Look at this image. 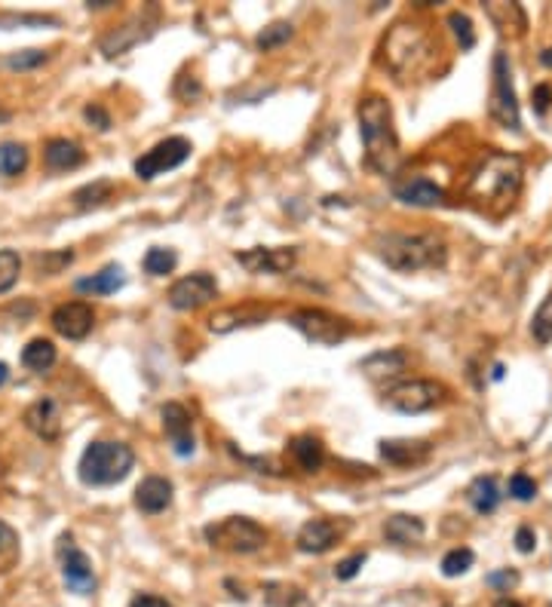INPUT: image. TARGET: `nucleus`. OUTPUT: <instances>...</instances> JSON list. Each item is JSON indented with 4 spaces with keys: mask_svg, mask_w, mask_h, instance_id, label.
I'll list each match as a JSON object with an SVG mask.
<instances>
[{
    "mask_svg": "<svg viewBox=\"0 0 552 607\" xmlns=\"http://www.w3.org/2000/svg\"><path fill=\"white\" fill-rule=\"evenodd\" d=\"M521 175H525V169H521V160L516 154L491 151L469 172L467 197L476 200L485 209H491V212H503V209H510L519 197Z\"/></svg>",
    "mask_w": 552,
    "mask_h": 607,
    "instance_id": "obj_1",
    "label": "nucleus"
},
{
    "mask_svg": "<svg viewBox=\"0 0 552 607\" xmlns=\"http://www.w3.org/2000/svg\"><path fill=\"white\" fill-rule=\"evenodd\" d=\"M360 117V135L365 145V163L378 172V175H393L402 163L399 135L393 126V108L384 95H365L356 108Z\"/></svg>",
    "mask_w": 552,
    "mask_h": 607,
    "instance_id": "obj_2",
    "label": "nucleus"
},
{
    "mask_svg": "<svg viewBox=\"0 0 552 607\" xmlns=\"http://www.w3.org/2000/svg\"><path fill=\"white\" fill-rule=\"evenodd\" d=\"M375 252L396 273L442 270L449 261V245L436 234H384L375 239Z\"/></svg>",
    "mask_w": 552,
    "mask_h": 607,
    "instance_id": "obj_3",
    "label": "nucleus"
},
{
    "mask_svg": "<svg viewBox=\"0 0 552 607\" xmlns=\"http://www.w3.org/2000/svg\"><path fill=\"white\" fill-rule=\"evenodd\" d=\"M436 58V40L423 25L399 22L384 37V62L399 80H412Z\"/></svg>",
    "mask_w": 552,
    "mask_h": 607,
    "instance_id": "obj_4",
    "label": "nucleus"
},
{
    "mask_svg": "<svg viewBox=\"0 0 552 607\" xmlns=\"http://www.w3.org/2000/svg\"><path fill=\"white\" fill-rule=\"evenodd\" d=\"M136 467V454L123 442H89L80 454L77 476L89 488H104V485H117Z\"/></svg>",
    "mask_w": 552,
    "mask_h": 607,
    "instance_id": "obj_5",
    "label": "nucleus"
},
{
    "mask_svg": "<svg viewBox=\"0 0 552 607\" xmlns=\"http://www.w3.org/2000/svg\"><path fill=\"white\" fill-rule=\"evenodd\" d=\"M203 534L209 540V546L234 552V556H249V552L264 549L267 543V531L261 528L258 522L245 519V515H227V519L221 522L206 524Z\"/></svg>",
    "mask_w": 552,
    "mask_h": 607,
    "instance_id": "obj_6",
    "label": "nucleus"
},
{
    "mask_svg": "<svg viewBox=\"0 0 552 607\" xmlns=\"http://www.w3.org/2000/svg\"><path fill=\"white\" fill-rule=\"evenodd\" d=\"M289 326L295 332H301L310 344H319V347H334V344L347 341L350 337V322L334 317L328 310H319V307H301L289 317Z\"/></svg>",
    "mask_w": 552,
    "mask_h": 607,
    "instance_id": "obj_7",
    "label": "nucleus"
},
{
    "mask_svg": "<svg viewBox=\"0 0 552 607\" xmlns=\"http://www.w3.org/2000/svg\"><path fill=\"white\" fill-rule=\"evenodd\" d=\"M488 111L497 123L506 126V129H519L521 126L516 86H512V67H510L506 52H497L494 65H491V104H488Z\"/></svg>",
    "mask_w": 552,
    "mask_h": 607,
    "instance_id": "obj_8",
    "label": "nucleus"
},
{
    "mask_svg": "<svg viewBox=\"0 0 552 607\" xmlns=\"http://www.w3.org/2000/svg\"><path fill=\"white\" fill-rule=\"evenodd\" d=\"M384 402L402 415H421V411H430L445 402V387L436 380H405V384L387 389Z\"/></svg>",
    "mask_w": 552,
    "mask_h": 607,
    "instance_id": "obj_9",
    "label": "nucleus"
},
{
    "mask_svg": "<svg viewBox=\"0 0 552 607\" xmlns=\"http://www.w3.org/2000/svg\"><path fill=\"white\" fill-rule=\"evenodd\" d=\"M193 145L188 138H182V135H173V138H163L160 145H154L147 154H141L136 160V175L141 182H154L156 175H163V172H173L182 166L184 160L191 156Z\"/></svg>",
    "mask_w": 552,
    "mask_h": 607,
    "instance_id": "obj_10",
    "label": "nucleus"
},
{
    "mask_svg": "<svg viewBox=\"0 0 552 607\" xmlns=\"http://www.w3.org/2000/svg\"><path fill=\"white\" fill-rule=\"evenodd\" d=\"M234 261L255 276H261V273L280 276V273H289V270L295 267L298 249H292V245H273V249H267V245H255V249L234 252Z\"/></svg>",
    "mask_w": 552,
    "mask_h": 607,
    "instance_id": "obj_11",
    "label": "nucleus"
},
{
    "mask_svg": "<svg viewBox=\"0 0 552 607\" xmlns=\"http://www.w3.org/2000/svg\"><path fill=\"white\" fill-rule=\"evenodd\" d=\"M215 295H218V282H215V276L200 270V273L182 276L178 282H173L166 301L173 310H200V307L212 301Z\"/></svg>",
    "mask_w": 552,
    "mask_h": 607,
    "instance_id": "obj_12",
    "label": "nucleus"
},
{
    "mask_svg": "<svg viewBox=\"0 0 552 607\" xmlns=\"http://www.w3.org/2000/svg\"><path fill=\"white\" fill-rule=\"evenodd\" d=\"M267 317H271V307L267 304H255V301L234 304V307H225V310L209 317V332L230 335V332H236V328L258 326V322H264Z\"/></svg>",
    "mask_w": 552,
    "mask_h": 607,
    "instance_id": "obj_13",
    "label": "nucleus"
},
{
    "mask_svg": "<svg viewBox=\"0 0 552 607\" xmlns=\"http://www.w3.org/2000/svg\"><path fill=\"white\" fill-rule=\"evenodd\" d=\"M49 322L52 328L62 337H68V341H84L95 326V313L86 301H68L52 310Z\"/></svg>",
    "mask_w": 552,
    "mask_h": 607,
    "instance_id": "obj_14",
    "label": "nucleus"
},
{
    "mask_svg": "<svg viewBox=\"0 0 552 607\" xmlns=\"http://www.w3.org/2000/svg\"><path fill=\"white\" fill-rule=\"evenodd\" d=\"M163 417V430H166L169 442H173V451L178 457H191L193 454V421H191V411L184 408L182 402H166L160 411Z\"/></svg>",
    "mask_w": 552,
    "mask_h": 607,
    "instance_id": "obj_15",
    "label": "nucleus"
},
{
    "mask_svg": "<svg viewBox=\"0 0 552 607\" xmlns=\"http://www.w3.org/2000/svg\"><path fill=\"white\" fill-rule=\"evenodd\" d=\"M347 524H338L332 519H310L307 524H301V531H298V549L301 552H310V556H323V552L332 549L334 543L344 534Z\"/></svg>",
    "mask_w": 552,
    "mask_h": 607,
    "instance_id": "obj_16",
    "label": "nucleus"
},
{
    "mask_svg": "<svg viewBox=\"0 0 552 607\" xmlns=\"http://www.w3.org/2000/svg\"><path fill=\"white\" fill-rule=\"evenodd\" d=\"M62 580L74 595H93L95 592V571L93 561L86 558V552H80L77 546L62 549Z\"/></svg>",
    "mask_w": 552,
    "mask_h": 607,
    "instance_id": "obj_17",
    "label": "nucleus"
},
{
    "mask_svg": "<svg viewBox=\"0 0 552 607\" xmlns=\"http://www.w3.org/2000/svg\"><path fill=\"white\" fill-rule=\"evenodd\" d=\"M393 197H396L399 202H408V206L430 209V206H442V202H445V191H442V187L432 184L430 178L412 175V178H405V182L393 184Z\"/></svg>",
    "mask_w": 552,
    "mask_h": 607,
    "instance_id": "obj_18",
    "label": "nucleus"
},
{
    "mask_svg": "<svg viewBox=\"0 0 552 607\" xmlns=\"http://www.w3.org/2000/svg\"><path fill=\"white\" fill-rule=\"evenodd\" d=\"M25 426L40 439H58L62 433V417H58V405L56 399H37L34 405H28L25 411Z\"/></svg>",
    "mask_w": 552,
    "mask_h": 607,
    "instance_id": "obj_19",
    "label": "nucleus"
},
{
    "mask_svg": "<svg viewBox=\"0 0 552 607\" xmlns=\"http://www.w3.org/2000/svg\"><path fill=\"white\" fill-rule=\"evenodd\" d=\"M169 504H173V482H169V478L147 476L136 488V506L141 513L156 515L163 513V509H169Z\"/></svg>",
    "mask_w": 552,
    "mask_h": 607,
    "instance_id": "obj_20",
    "label": "nucleus"
},
{
    "mask_svg": "<svg viewBox=\"0 0 552 607\" xmlns=\"http://www.w3.org/2000/svg\"><path fill=\"white\" fill-rule=\"evenodd\" d=\"M432 451L430 442L421 439H390V442H380V457L393 467H412V463L427 460Z\"/></svg>",
    "mask_w": 552,
    "mask_h": 607,
    "instance_id": "obj_21",
    "label": "nucleus"
},
{
    "mask_svg": "<svg viewBox=\"0 0 552 607\" xmlns=\"http://www.w3.org/2000/svg\"><path fill=\"white\" fill-rule=\"evenodd\" d=\"M84 151H80L77 141H68V138H49L47 147H43V163H47V169L52 172H68V169H77L84 166Z\"/></svg>",
    "mask_w": 552,
    "mask_h": 607,
    "instance_id": "obj_22",
    "label": "nucleus"
},
{
    "mask_svg": "<svg viewBox=\"0 0 552 607\" xmlns=\"http://www.w3.org/2000/svg\"><path fill=\"white\" fill-rule=\"evenodd\" d=\"M408 365V353L405 350H380V353H371L362 362V371L369 378H396L399 371H405Z\"/></svg>",
    "mask_w": 552,
    "mask_h": 607,
    "instance_id": "obj_23",
    "label": "nucleus"
},
{
    "mask_svg": "<svg viewBox=\"0 0 552 607\" xmlns=\"http://www.w3.org/2000/svg\"><path fill=\"white\" fill-rule=\"evenodd\" d=\"M289 451L304 472H319L325 463V448L316 436H295L289 442Z\"/></svg>",
    "mask_w": 552,
    "mask_h": 607,
    "instance_id": "obj_24",
    "label": "nucleus"
},
{
    "mask_svg": "<svg viewBox=\"0 0 552 607\" xmlns=\"http://www.w3.org/2000/svg\"><path fill=\"white\" fill-rule=\"evenodd\" d=\"M384 537L390 540V543H399V546L417 543V540L423 537V522L414 519V515L396 513L384 522Z\"/></svg>",
    "mask_w": 552,
    "mask_h": 607,
    "instance_id": "obj_25",
    "label": "nucleus"
},
{
    "mask_svg": "<svg viewBox=\"0 0 552 607\" xmlns=\"http://www.w3.org/2000/svg\"><path fill=\"white\" fill-rule=\"evenodd\" d=\"M126 276L120 264H108L99 273L86 276V280H77V291H89V295H114L117 289H123Z\"/></svg>",
    "mask_w": 552,
    "mask_h": 607,
    "instance_id": "obj_26",
    "label": "nucleus"
},
{
    "mask_svg": "<svg viewBox=\"0 0 552 607\" xmlns=\"http://www.w3.org/2000/svg\"><path fill=\"white\" fill-rule=\"evenodd\" d=\"M145 16H147V10H145ZM145 16H136L132 19V28L136 25H141L145 28ZM145 31H129V25H123V28H117V31H111L108 37L102 40V52L108 58H114V56H120V52H126L129 47H136L138 40H145Z\"/></svg>",
    "mask_w": 552,
    "mask_h": 607,
    "instance_id": "obj_27",
    "label": "nucleus"
},
{
    "mask_svg": "<svg viewBox=\"0 0 552 607\" xmlns=\"http://www.w3.org/2000/svg\"><path fill=\"white\" fill-rule=\"evenodd\" d=\"M485 10H488L491 22H494L501 31H510L512 28V34H525L528 16L519 4H485Z\"/></svg>",
    "mask_w": 552,
    "mask_h": 607,
    "instance_id": "obj_28",
    "label": "nucleus"
},
{
    "mask_svg": "<svg viewBox=\"0 0 552 607\" xmlns=\"http://www.w3.org/2000/svg\"><path fill=\"white\" fill-rule=\"evenodd\" d=\"M56 359H58L56 344H52L49 337H34V341L22 350V362L31 371H49L52 365H56Z\"/></svg>",
    "mask_w": 552,
    "mask_h": 607,
    "instance_id": "obj_29",
    "label": "nucleus"
},
{
    "mask_svg": "<svg viewBox=\"0 0 552 607\" xmlns=\"http://www.w3.org/2000/svg\"><path fill=\"white\" fill-rule=\"evenodd\" d=\"M264 602H267V607H313L307 592L298 586H289V583H267Z\"/></svg>",
    "mask_w": 552,
    "mask_h": 607,
    "instance_id": "obj_30",
    "label": "nucleus"
},
{
    "mask_svg": "<svg viewBox=\"0 0 552 607\" xmlns=\"http://www.w3.org/2000/svg\"><path fill=\"white\" fill-rule=\"evenodd\" d=\"M469 504H473V509L476 513H482V515H488V513H494L497 509V504H501V491H497V482L491 476H482V478H476L473 485H469Z\"/></svg>",
    "mask_w": 552,
    "mask_h": 607,
    "instance_id": "obj_31",
    "label": "nucleus"
},
{
    "mask_svg": "<svg viewBox=\"0 0 552 607\" xmlns=\"http://www.w3.org/2000/svg\"><path fill=\"white\" fill-rule=\"evenodd\" d=\"M111 197H114V182H108V178H99V182L93 184H84L80 191H74V206L80 209V212H86V209H99L104 206Z\"/></svg>",
    "mask_w": 552,
    "mask_h": 607,
    "instance_id": "obj_32",
    "label": "nucleus"
},
{
    "mask_svg": "<svg viewBox=\"0 0 552 607\" xmlns=\"http://www.w3.org/2000/svg\"><path fill=\"white\" fill-rule=\"evenodd\" d=\"M28 169V147L19 141H4L0 145V175L13 178Z\"/></svg>",
    "mask_w": 552,
    "mask_h": 607,
    "instance_id": "obj_33",
    "label": "nucleus"
},
{
    "mask_svg": "<svg viewBox=\"0 0 552 607\" xmlns=\"http://www.w3.org/2000/svg\"><path fill=\"white\" fill-rule=\"evenodd\" d=\"M145 273H151V276H166V273H173L175 270V264H178V254H175V249H163V245H154V249H147L145 252Z\"/></svg>",
    "mask_w": 552,
    "mask_h": 607,
    "instance_id": "obj_34",
    "label": "nucleus"
},
{
    "mask_svg": "<svg viewBox=\"0 0 552 607\" xmlns=\"http://www.w3.org/2000/svg\"><path fill=\"white\" fill-rule=\"evenodd\" d=\"M531 337L540 347H547L552 341V291L547 298H543V304L534 310V319H531Z\"/></svg>",
    "mask_w": 552,
    "mask_h": 607,
    "instance_id": "obj_35",
    "label": "nucleus"
},
{
    "mask_svg": "<svg viewBox=\"0 0 552 607\" xmlns=\"http://www.w3.org/2000/svg\"><path fill=\"white\" fill-rule=\"evenodd\" d=\"M19 273H22V258H19V252H13V249H0V295L16 286V282H19Z\"/></svg>",
    "mask_w": 552,
    "mask_h": 607,
    "instance_id": "obj_36",
    "label": "nucleus"
},
{
    "mask_svg": "<svg viewBox=\"0 0 552 607\" xmlns=\"http://www.w3.org/2000/svg\"><path fill=\"white\" fill-rule=\"evenodd\" d=\"M473 561H476V556H473V549H467V546L451 549L449 556L442 558V574L445 576H460V574H467L469 567H473Z\"/></svg>",
    "mask_w": 552,
    "mask_h": 607,
    "instance_id": "obj_37",
    "label": "nucleus"
},
{
    "mask_svg": "<svg viewBox=\"0 0 552 607\" xmlns=\"http://www.w3.org/2000/svg\"><path fill=\"white\" fill-rule=\"evenodd\" d=\"M295 34V28L289 25V22H276V25H271V28H264L258 37H255V43H258V49H273V47H280V43H286L289 37Z\"/></svg>",
    "mask_w": 552,
    "mask_h": 607,
    "instance_id": "obj_38",
    "label": "nucleus"
},
{
    "mask_svg": "<svg viewBox=\"0 0 552 607\" xmlns=\"http://www.w3.org/2000/svg\"><path fill=\"white\" fill-rule=\"evenodd\" d=\"M449 25L454 28V34H458L460 49L476 47V31H473V22H469L467 13H449Z\"/></svg>",
    "mask_w": 552,
    "mask_h": 607,
    "instance_id": "obj_39",
    "label": "nucleus"
},
{
    "mask_svg": "<svg viewBox=\"0 0 552 607\" xmlns=\"http://www.w3.org/2000/svg\"><path fill=\"white\" fill-rule=\"evenodd\" d=\"M47 52L43 49H22V52H13V56H6V67H13V71H28V67H37L47 62Z\"/></svg>",
    "mask_w": 552,
    "mask_h": 607,
    "instance_id": "obj_40",
    "label": "nucleus"
},
{
    "mask_svg": "<svg viewBox=\"0 0 552 607\" xmlns=\"http://www.w3.org/2000/svg\"><path fill=\"white\" fill-rule=\"evenodd\" d=\"M510 494L516 500H534L537 497V482L531 476H525V472H516V476L510 478Z\"/></svg>",
    "mask_w": 552,
    "mask_h": 607,
    "instance_id": "obj_41",
    "label": "nucleus"
},
{
    "mask_svg": "<svg viewBox=\"0 0 552 607\" xmlns=\"http://www.w3.org/2000/svg\"><path fill=\"white\" fill-rule=\"evenodd\" d=\"M365 558H369L365 552H353V556L344 558L338 567H334V576H338V580H353V576L360 574V567L365 565Z\"/></svg>",
    "mask_w": 552,
    "mask_h": 607,
    "instance_id": "obj_42",
    "label": "nucleus"
},
{
    "mask_svg": "<svg viewBox=\"0 0 552 607\" xmlns=\"http://www.w3.org/2000/svg\"><path fill=\"white\" fill-rule=\"evenodd\" d=\"M84 117H86V123H93L99 132H108L111 129V117H108V111H104L102 104H86Z\"/></svg>",
    "mask_w": 552,
    "mask_h": 607,
    "instance_id": "obj_43",
    "label": "nucleus"
},
{
    "mask_svg": "<svg viewBox=\"0 0 552 607\" xmlns=\"http://www.w3.org/2000/svg\"><path fill=\"white\" fill-rule=\"evenodd\" d=\"M534 546H537V537H534V531L531 528H519L516 531V549L519 552H534Z\"/></svg>",
    "mask_w": 552,
    "mask_h": 607,
    "instance_id": "obj_44",
    "label": "nucleus"
},
{
    "mask_svg": "<svg viewBox=\"0 0 552 607\" xmlns=\"http://www.w3.org/2000/svg\"><path fill=\"white\" fill-rule=\"evenodd\" d=\"M549 102H552V89L549 86H537L534 89V108H537V114H547Z\"/></svg>",
    "mask_w": 552,
    "mask_h": 607,
    "instance_id": "obj_45",
    "label": "nucleus"
},
{
    "mask_svg": "<svg viewBox=\"0 0 552 607\" xmlns=\"http://www.w3.org/2000/svg\"><path fill=\"white\" fill-rule=\"evenodd\" d=\"M129 607H173V604H169L166 598H160V595H136Z\"/></svg>",
    "mask_w": 552,
    "mask_h": 607,
    "instance_id": "obj_46",
    "label": "nucleus"
},
{
    "mask_svg": "<svg viewBox=\"0 0 552 607\" xmlns=\"http://www.w3.org/2000/svg\"><path fill=\"white\" fill-rule=\"evenodd\" d=\"M488 583H491V586H516L519 576L512 574V571H503V574H491Z\"/></svg>",
    "mask_w": 552,
    "mask_h": 607,
    "instance_id": "obj_47",
    "label": "nucleus"
},
{
    "mask_svg": "<svg viewBox=\"0 0 552 607\" xmlns=\"http://www.w3.org/2000/svg\"><path fill=\"white\" fill-rule=\"evenodd\" d=\"M10 543H13V531L6 528L4 522H0V552H4V549H6V546H10Z\"/></svg>",
    "mask_w": 552,
    "mask_h": 607,
    "instance_id": "obj_48",
    "label": "nucleus"
},
{
    "mask_svg": "<svg viewBox=\"0 0 552 607\" xmlns=\"http://www.w3.org/2000/svg\"><path fill=\"white\" fill-rule=\"evenodd\" d=\"M540 65H547V67H552V47L540 52Z\"/></svg>",
    "mask_w": 552,
    "mask_h": 607,
    "instance_id": "obj_49",
    "label": "nucleus"
},
{
    "mask_svg": "<svg viewBox=\"0 0 552 607\" xmlns=\"http://www.w3.org/2000/svg\"><path fill=\"white\" fill-rule=\"evenodd\" d=\"M6 380H10V369H6V362H0V387H4Z\"/></svg>",
    "mask_w": 552,
    "mask_h": 607,
    "instance_id": "obj_50",
    "label": "nucleus"
},
{
    "mask_svg": "<svg viewBox=\"0 0 552 607\" xmlns=\"http://www.w3.org/2000/svg\"><path fill=\"white\" fill-rule=\"evenodd\" d=\"M494 607H521L519 602H512V598H501V602H497Z\"/></svg>",
    "mask_w": 552,
    "mask_h": 607,
    "instance_id": "obj_51",
    "label": "nucleus"
}]
</instances>
